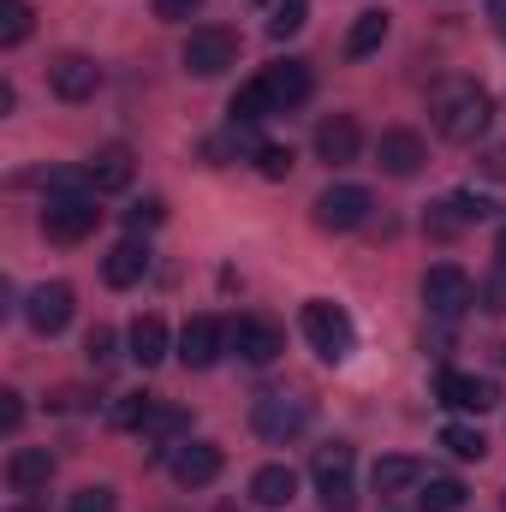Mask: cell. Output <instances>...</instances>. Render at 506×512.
I'll return each mask as SVG.
<instances>
[{
    "label": "cell",
    "instance_id": "cell-31",
    "mask_svg": "<svg viewBox=\"0 0 506 512\" xmlns=\"http://www.w3.org/2000/svg\"><path fill=\"white\" fill-rule=\"evenodd\" d=\"M185 429H191V417H185L179 405H155V417L143 423V435H149V441H173V447H179V435H185Z\"/></svg>",
    "mask_w": 506,
    "mask_h": 512
},
{
    "label": "cell",
    "instance_id": "cell-37",
    "mask_svg": "<svg viewBox=\"0 0 506 512\" xmlns=\"http://www.w3.org/2000/svg\"><path fill=\"white\" fill-rule=\"evenodd\" d=\"M84 358H90V370H108V364H114V328H90Z\"/></svg>",
    "mask_w": 506,
    "mask_h": 512
},
{
    "label": "cell",
    "instance_id": "cell-11",
    "mask_svg": "<svg viewBox=\"0 0 506 512\" xmlns=\"http://www.w3.org/2000/svg\"><path fill=\"white\" fill-rule=\"evenodd\" d=\"M72 304H78V292H72L66 280H48V286H36V292H30V304H24V322H30L42 340H54V334L72 322Z\"/></svg>",
    "mask_w": 506,
    "mask_h": 512
},
{
    "label": "cell",
    "instance_id": "cell-39",
    "mask_svg": "<svg viewBox=\"0 0 506 512\" xmlns=\"http://www.w3.org/2000/svg\"><path fill=\"white\" fill-rule=\"evenodd\" d=\"M18 423H24V399H18V393H12V387H6V393H0V429H6V435H12V429H18Z\"/></svg>",
    "mask_w": 506,
    "mask_h": 512
},
{
    "label": "cell",
    "instance_id": "cell-25",
    "mask_svg": "<svg viewBox=\"0 0 506 512\" xmlns=\"http://www.w3.org/2000/svg\"><path fill=\"white\" fill-rule=\"evenodd\" d=\"M30 30H36V6L30 0H0V48L30 42Z\"/></svg>",
    "mask_w": 506,
    "mask_h": 512
},
{
    "label": "cell",
    "instance_id": "cell-30",
    "mask_svg": "<svg viewBox=\"0 0 506 512\" xmlns=\"http://www.w3.org/2000/svg\"><path fill=\"white\" fill-rule=\"evenodd\" d=\"M155 405H161L155 393H120V405H114V429H137V435H143V423L155 417Z\"/></svg>",
    "mask_w": 506,
    "mask_h": 512
},
{
    "label": "cell",
    "instance_id": "cell-36",
    "mask_svg": "<svg viewBox=\"0 0 506 512\" xmlns=\"http://www.w3.org/2000/svg\"><path fill=\"white\" fill-rule=\"evenodd\" d=\"M66 512H120V501H114V489L90 483V489H78V495H72V507H66Z\"/></svg>",
    "mask_w": 506,
    "mask_h": 512
},
{
    "label": "cell",
    "instance_id": "cell-19",
    "mask_svg": "<svg viewBox=\"0 0 506 512\" xmlns=\"http://www.w3.org/2000/svg\"><path fill=\"white\" fill-rule=\"evenodd\" d=\"M48 477H54V453H48V447H12V459H6L12 495H42Z\"/></svg>",
    "mask_w": 506,
    "mask_h": 512
},
{
    "label": "cell",
    "instance_id": "cell-13",
    "mask_svg": "<svg viewBox=\"0 0 506 512\" xmlns=\"http://www.w3.org/2000/svg\"><path fill=\"white\" fill-rule=\"evenodd\" d=\"M262 90H268L274 114H286V108L310 102V90H316V78H310V60H274V66L262 72Z\"/></svg>",
    "mask_w": 506,
    "mask_h": 512
},
{
    "label": "cell",
    "instance_id": "cell-40",
    "mask_svg": "<svg viewBox=\"0 0 506 512\" xmlns=\"http://www.w3.org/2000/svg\"><path fill=\"white\" fill-rule=\"evenodd\" d=\"M191 12H203V0H155V18H167V24H179Z\"/></svg>",
    "mask_w": 506,
    "mask_h": 512
},
{
    "label": "cell",
    "instance_id": "cell-15",
    "mask_svg": "<svg viewBox=\"0 0 506 512\" xmlns=\"http://www.w3.org/2000/svg\"><path fill=\"white\" fill-rule=\"evenodd\" d=\"M84 173H90L96 197H108V191H126L131 179H137V155H131L126 143H102V149L84 161Z\"/></svg>",
    "mask_w": 506,
    "mask_h": 512
},
{
    "label": "cell",
    "instance_id": "cell-43",
    "mask_svg": "<svg viewBox=\"0 0 506 512\" xmlns=\"http://www.w3.org/2000/svg\"><path fill=\"white\" fill-rule=\"evenodd\" d=\"M12 512H30V507H12Z\"/></svg>",
    "mask_w": 506,
    "mask_h": 512
},
{
    "label": "cell",
    "instance_id": "cell-26",
    "mask_svg": "<svg viewBox=\"0 0 506 512\" xmlns=\"http://www.w3.org/2000/svg\"><path fill=\"white\" fill-rule=\"evenodd\" d=\"M465 507V483L459 477H429L423 495H417V512H459Z\"/></svg>",
    "mask_w": 506,
    "mask_h": 512
},
{
    "label": "cell",
    "instance_id": "cell-1",
    "mask_svg": "<svg viewBox=\"0 0 506 512\" xmlns=\"http://www.w3.org/2000/svg\"><path fill=\"white\" fill-rule=\"evenodd\" d=\"M429 114H435V131H441L447 143H477V137L489 131L495 102H489V90H483L477 78H447V84L429 96Z\"/></svg>",
    "mask_w": 506,
    "mask_h": 512
},
{
    "label": "cell",
    "instance_id": "cell-38",
    "mask_svg": "<svg viewBox=\"0 0 506 512\" xmlns=\"http://www.w3.org/2000/svg\"><path fill=\"white\" fill-rule=\"evenodd\" d=\"M477 304H483L489 316H506V268H495V274L477 286Z\"/></svg>",
    "mask_w": 506,
    "mask_h": 512
},
{
    "label": "cell",
    "instance_id": "cell-33",
    "mask_svg": "<svg viewBox=\"0 0 506 512\" xmlns=\"http://www.w3.org/2000/svg\"><path fill=\"white\" fill-rule=\"evenodd\" d=\"M447 203H453V215H459L465 227H471V221H495V215H501V203H495V197H477V191H459V197H447Z\"/></svg>",
    "mask_w": 506,
    "mask_h": 512
},
{
    "label": "cell",
    "instance_id": "cell-3",
    "mask_svg": "<svg viewBox=\"0 0 506 512\" xmlns=\"http://www.w3.org/2000/svg\"><path fill=\"white\" fill-rule=\"evenodd\" d=\"M251 429H256V441H268V447L298 441L310 429V399H298V393H262L251 411Z\"/></svg>",
    "mask_w": 506,
    "mask_h": 512
},
{
    "label": "cell",
    "instance_id": "cell-14",
    "mask_svg": "<svg viewBox=\"0 0 506 512\" xmlns=\"http://www.w3.org/2000/svg\"><path fill=\"white\" fill-rule=\"evenodd\" d=\"M423 161H429V149H423V137L405 126L381 131L376 137V167L381 173H393V179H411V173H423Z\"/></svg>",
    "mask_w": 506,
    "mask_h": 512
},
{
    "label": "cell",
    "instance_id": "cell-29",
    "mask_svg": "<svg viewBox=\"0 0 506 512\" xmlns=\"http://www.w3.org/2000/svg\"><path fill=\"white\" fill-rule=\"evenodd\" d=\"M441 447H447L453 459H483V453H489L483 429H471V423H447V429H441Z\"/></svg>",
    "mask_w": 506,
    "mask_h": 512
},
{
    "label": "cell",
    "instance_id": "cell-6",
    "mask_svg": "<svg viewBox=\"0 0 506 512\" xmlns=\"http://www.w3.org/2000/svg\"><path fill=\"white\" fill-rule=\"evenodd\" d=\"M96 227H102L96 191H84V197H48V209H42V233H48L54 245H78V239H90Z\"/></svg>",
    "mask_w": 506,
    "mask_h": 512
},
{
    "label": "cell",
    "instance_id": "cell-12",
    "mask_svg": "<svg viewBox=\"0 0 506 512\" xmlns=\"http://www.w3.org/2000/svg\"><path fill=\"white\" fill-rule=\"evenodd\" d=\"M167 471L179 489H203L221 477V447L215 441H179V447H167Z\"/></svg>",
    "mask_w": 506,
    "mask_h": 512
},
{
    "label": "cell",
    "instance_id": "cell-17",
    "mask_svg": "<svg viewBox=\"0 0 506 512\" xmlns=\"http://www.w3.org/2000/svg\"><path fill=\"white\" fill-rule=\"evenodd\" d=\"M233 352L262 370V364H274V358L286 352V334H280L274 322H262V316H245V322H233Z\"/></svg>",
    "mask_w": 506,
    "mask_h": 512
},
{
    "label": "cell",
    "instance_id": "cell-42",
    "mask_svg": "<svg viewBox=\"0 0 506 512\" xmlns=\"http://www.w3.org/2000/svg\"><path fill=\"white\" fill-rule=\"evenodd\" d=\"M495 256H501V268H506V227H501V239H495Z\"/></svg>",
    "mask_w": 506,
    "mask_h": 512
},
{
    "label": "cell",
    "instance_id": "cell-2",
    "mask_svg": "<svg viewBox=\"0 0 506 512\" xmlns=\"http://www.w3.org/2000/svg\"><path fill=\"white\" fill-rule=\"evenodd\" d=\"M298 328H304V340L316 346L322 364H346V358L358 352V328H352V316H346L340 304H328V298H310L304 316H298Z\"/></svg>",
    "mask_w": 506,
    "mask_h": 512
},
{
    "label": "cell",
    "instance_id": "cell-18",
    "mask_svg": "<svg viewBox=\"0 0 506 512\" xmlns=\"http://www.w3.org/2000/svg\"><path fill=\"white\" fill-rule=\"evenodd\" d=\"M435 393H441V405H453V411H489V405L501 399L495 382L465 376V370H441V376H435Z\"/></svg>",
    "mask_w": 506,
    "mask_h": 512
},
{
    "label": "cell",
    "instance_id": "cell-10",
    "mask_svg": "<svg viewBox=\"0 0 506 512\" xmlns=\"http://www.w3.org/2000/svg\"><path fill=\"white\" fill-rule=\"evenodd\" d=\"M227 340H233L227 322H215V316H191L185 334H179V364H185V370H215L221 352H227Z\"/></svg>",
    "mask_w": 506,
    "mask_h": 512
},
{
    "label": "cell",
    "instance_id": "cell-9",
    "mask_svg": "<svg viewBox=\"0 0 506 512\" xmlns=\"http://www.w3.org/2000/svg\"><path fill=\"white\" fill-rule=\"evenodd\" d=\"M48 90H54L60 102H90V96L102 90V66H96L90 54L66 48V54H54V60H48Z\"/></svg>",
    "mask_w": 506,
    "mask_h": 512
},
{
    "label": "cell",
    "instance_id": "cell-27",
    "mask_svg": "<svg viewBox=\"0 0 506 512\" xmlns=\"http://www.w3.org/2000/svg\"><path fill=\"white\" fill-rule=\"evenodd\" d=\"M233 126H256V120H268L274 114V102H268V90H262V78H251V84H239V96H233Z\"/></svg>",
    "mask_w": 506,
    "mask_h": 512
},
{
    "label": "cell",
    "instance_id": "cell-23",
    "mask_svg": "<svg viewBox=\"0 0 506 512\" xmlns=\"http://www.w3.org/2000/svg\"><path fill=\"white\" fill-rule=\"evenodd\" d=\"M161 358H167V322H161V316H137V322H131V364L155 370Z\"/></svg>",
    "mask_w": 506,
    "mask_h": 512
},
{
    "label": "cell",
    "instance_id": "cell-5",
    "mask_svg": "<svg viewBox=\"0 0 506 512\" xmlns=\"http://www.w3.org/2000/svg\"><path fill=\"white\" fill-rule=\"evenodd\" d=\"M423 304H429V316L459 322V316L477 304V286H471V274H465L459 262H435V268L423 274Z\"/></svg>",
    "mask_w": 506,
    "mask_h": 512
},
{
    "label": "cell",
    "instance_id": "cell-35",
    "mask_svg": "<svg viewBox=\"0 0 506 512\" xmlns=\"http://www.w3.org/2000/svg\"><path fill=\"white\" fill-rule=\"evenodd\" d=\"M161 221H167V203H161V197H143L137 209H126V227H131V233H149V227H161Z\"/></svg>",
    "mask_w": 506,
    "mask_h": 512
},
{
    "label": "cell",
    "instance_id": "cell-24",
    "mask_svg": "<svg viewBox=\"0 0 506 512\" xmlns=\"http://www.w3.org/2000/svg\"><path fill=\"white\" fill-rule=\"evenodd\" d=\"M387 30H393V18H387V12H358V24H352V36H346V54H352V60L376 54L381 42H387Z\"/></svg>",
    "mask_w": 506,
    "mask_h": 512
},
{
    "label": "cell",
    "instance_id": "cell-8",
    "mask_svg": "<svg viewBox=\"0 0 506 512\" xmlns=\"http://www.w3.org/2000/svg\"><path fill=\"white\" fill-rule=\"evenodd\" d=\"M370 209H376V197H370L364 185H328V191L316 197V227H322V233H352V227L370 221Z\"/></svg>",
    "mask_w": 506,
    "mask_h": 512
},
{
    "label": "cell",
    "instance_id": "cell-28",
    "mask_svg": "<svg viewBox=\"0 0 506 512\" xmlns=\"http://www.w3.org/2000/svg\"><path fill=\"white\" fill-rule=\"evenodd\" d=\"M203 155L221 167L227 155H262V143H256V131H251V126H227L221 137H209V143H203Z\"/></svg>",
    "mask_w": 506,
    "mask_h": 512
},
{
    "label": "cell",
    "instance_id": "cell-41",
    "mask_svg": "<svg viewBox=\"0 0 506 512\" xmlns=\"http://www.w3.org/2000/svg\"><path fill=\"white\" fill-rule=\"evenodd\" d=\"M489 24L506 36V0H489Z\"/></svg>",
    "mask_w": 506,
    "mask_h": 512
},
{
    "label": "cell",
    "instance_id": "cell-7",
    "mask_svg": "<svg viewBox=\"0 0 506 512\" xmlns=\"http://www.w3.org/2000/svg\"><path fill=\"white\" fill-rule=\"evenodd\" d=\"M352 447L346 441H328L322 453H316V495H322V507L328 512H352L358 507V489H352Z\"/></svg>",
    "mask_w": 506,
    "mask_h": 512
},
{
    "label": "cell",
    "instance_id": "cell-20",
    "mask_svg": "<svg viewBox=\"0 0 506 512\" xmlns=\"http://www.w3.org/2000/svg\"><path fill=\"white\" fill-rule=\"evenodd\" d=\"M292 495H298V471H292V465H262V471L251 477V501L256 507L280 512V507H292Z\"/></svg>",
    "mask_w": 506,
    "mask_h": 512
},
{
    "label": "cell",
    "instance_id": "cell-16",
    "mask_svg": "<svg viewBox=\"0 0 506 512\" xmlns=\"http://www.w3.org/2000/svg\"><path fill=\"white\" fill-rule=\"evenodd\" d=\"M358 149H364V131H358L352 114H328V120L316 126V161L346 167V161H358Z\"/></svg>",
    "mask_w": 506,
    "mask_h": 512
},
{
    "label": "cell",
    "instance_id": "cell-32",
    "mask_svg": "<svg viewBox=\"0 0 506 512\" xmlns=\"http://www.w3.org/2000/svg\"><path fill=\"white\" fill-rule=\"evenodd\" d=\"M304 18H310V0H274L268 36H274V42H286V36H298V30H304Z\"/></svg>",
    "mask_w": 506,
    "mask_h": 512
},
{
    "label": "cell",
    "instance_id": "cell-4",
    "mask_svg": "<svg viewBox=\"0 0 506 512\" xmlns=\"http://www.w3.org/2000/svg\"><path fill=\"white\" fill-rule=\"evenodd\" d=\"M185 72L191 78H221L233 60H239V36L227 30V24H197L191 36H185Z\"/></svg>",
    "mask_w": 506,
    "mask_h": 512
},
{
    "label": "cell",
    "instance_id": "cell-34",
    "mask_svg": "<svg viewBox=\"0 0 506 512\" xmlns=\"http://www.w3.org/2000/svg\"><path fill=\"white\" fill-rule=\"evenodd\" d=\"M256 173H262V179H286V173H292V149H286V143H262Z\"/></svg>",
    "mask_w": 506,
    "mask_h": 512
},
{
    "label": "cell",
    "instance_id": "cell-22",
    "mask_svg": "<svg viewBox=\"0 0 506 512\" xmlns=\"http://www.w3.org/2000/svg\"><path fill=\"white\" fill-rule=\"evenodd\" d=\"M370 483H376V495H405V489L423 483V465H417L411 453H387V459H376Z\"/></svg>",
    "mask_w": 506,
    "mask_h": 512
},
{
    "label": "cell",
    "instance_id": "cell-21",
    "mask_svg": "<svg viewBox=\"0 0 506 512\" xmlns=\"http://www.w3.org/2000/svg\"><path fill=\"white\" fill-rule=\"evenodd\" d=\"M143 274H149V245H137V239H126V245H114V251L102 256V280L120 286V292L137 286Z\"/></svg>",
    "mask_w": 506,
    "mask_h": 512
}]
</instances>
